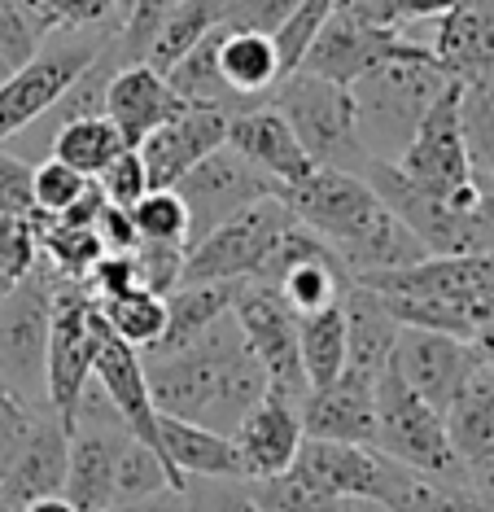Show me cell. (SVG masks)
<instances>
[{
	"instance_id": "6da1fadb",
	"label": "cell",
	"mask_w": 494,
	"mask_h": 512,
	"mask_svg": "<svg viewBox=\"0 0 494 512\" xmlns=\"http://www.w3.org/2000/svg\"><path fill=\"white\" fill-rule=\"evenodd\" d=\"M149 381V399L158 416L193 421L215 434H237L245 412L267 394V372L254 359L250 342L232 311L215 320L197 342L171 355H140Z\"/></svg>"
},
{
	"instance_id": "7a4b0ae2",
	"label": "cell",
	"mask_w": 494,
	"mask_h": 512,
	"mask_svg": "<svg viewBox=\"0 0 494 512\" xmlns=\"http://www.w3.org/2000/svg\"><path fill=\"white\" fill-rule=\"evenodd\" d=\"M276 197L289 206L302 228H311L346 263L350 276L390 272V267H407L429 254L385 211V202L372 193V184L355 176V171L315 167L307 180L289 184Z\"/></svg>"
},
{
	"instance_id": "3957f363",
	"label": "cell",
	"mask_w": 494,
	"mask_h": 512,
	"mask_svg": "<svg viewBox=\"0 0 494 512\" xmlns=\"http://www.w3.org/2000/svg\"><path fill=\"white\" fill-rule=\"evenodd\" d=\"M350 281L376 289L403 329H438L464 342H473L477 324L494 311V254H425Z\"/></svg>"
},
{
	"instance_id": "277c9868",
	"label": "cell",
	"mask_w": 494,
	"mask_h": 512,
	"mask_svg": "<svg viewBox=\"0 0 494 512\" xmlns=\"http://www.w3.org/2000/svg\"><path fill=\"white\" fill-rule=\"evenodd\" d=\"M451 84V75L438 66V57H407L385 62L350 84L355 101V127L368 162H398L407 154L420 119L438 101V92Z\"/></svg>"
},
{
	"instance_id": "5b68a950",
	"label": "cell",
	"mask_w": 494,
	"mask_h": 512,
	"mask_svg": "<svg viewBox=\"0 0 494 512\" xmlns=\"http://www.w3.org/2000/svg\"><path fill=\"white\" fill-rule=\"evenodd\" d=\"M114 36L119 27H57L27 62L0 79V145L22 136L35 119H44Z\"/></svg>"
},
{
	"instance_id": "8992f818",
	"label": "cell",
	"mask_w": 494,
	"mask_h": 512,
	"mask_svg": "<svg viewBox=\"0 0 494 512\" xmlns=\"http://www.w3.org/2000/svg\"><path fill=\"white\" fill-rule=\"evenodd\" d=\"M267 101L285 114V123L293 127V136L302 141L315 167L355 171V176L368 167V154H363L355 127V101H350L346 84L293 71L272 88Z\"/></svg>"
},
{
	"instance_id": "52a82bcc",
	"label": "cell",
	"mask_w": 494,
	"mask_h": 512,
	"mask_svg": "<svg viewBox=\"0 0 494 512\" xmlns=\"http://www.w3.org/2000/svg\"><path fill=\"white\" fill-rule=\"evenodd\" d=\"M359 176L372 184V193L385 202V211L429 254H494V224L477 206L446 202V197L420 189L394 162H368Z\"/></svg>"
},
{
	"instance_id": "ba28073f",
	"label": "cell",
	"mask_w": 494,
	"mask_h": 512,
	"mask_svg": "<svg viewBox=\"0 0 494 512\" xmlns=\"http://www.w3.org/2000/svg\"><path fill=\"white\" fill-rule=\"evenodd\" d=\"M372 447L411 473L438 477V482H464L460 460H455L451 438H446V416L420 399V394L394 372V364L376 377Z\"/></svg>"
},
{
	"instance_id": "9c48e42d",
	"label": "cell",
	"mask_w": 494,
	"mask_h": 512,
	"mask_svg": "<svg viewBox=\"0 0 494 512\" xmlns=\"http://www.w3.org/2000/svg\"><path fill=\"white\" fill-rule=\"evenodd\" d=\"M298 224L280 197H258L245 211L210 228L184 254V281H254L258 267L272 259L276 241Z\"/></svg>"
},
{
	"instance_id": "30bf717a",
	"label": "cell",
	"mask_w": 494,
	"mask_h": 512,
	"mask_svg": "<svg viewBox=\"0 0 494 512\" xmlns=\"http://www.w3.org/2000/svg\"><path fill=\"white\" fill-rule=\"evenodd\" d=\"M53 281H57V272L44 267V254H40V267L0 298V381L14 386L35 407H49L44 355H49Z\"/></svg>"
},
{
	"instance_id": "8fae6325",
	"label": "cell",
	"mask_w": 494,
	"mask_h": 512,
	"mask_svg": "<svg viewBox=\"0 0 494 512\" xmlns=\"http://www.w3.org/2000/svg\"><path fill=\"white\" fill-rule=\"evenodd\" d=\"M97 364V294L88 281H53V320H49V355H44V390L57 421L70 425L79 394L92 381Z\"/></svg>"
},
{
	"instance_id": "7c38bea8",
	"label": "cell",
	"mask_w": 494,
	"mask_h": 512,
	"mask_svg": "<svg viewBox=\"0 0 494 512\" xmlns=\"http://www.w3.org/2000/svg\"><path fill=\"white\" fill-rule=\"evenodd\" d=\"M460 97H464V88L451 79V84L438 92V101L429 106V114L420 119L407 154L398 158L394 167L403 171L407 180H416L420 189L446 197V202L477 206L481 189H477V176H473V162H468Z\"/></svg>"
},
{
	"instance_id": "4fadbf2b",
	"label": "cell",
	"mask_w": 494,
	"mask_h": 512,
	"mask_svg": "<svg viewBox=\"0 0 494 512\" xmlns=\"http://www.w3.org/2000/svg\"><path fill=\"white\" fill-rule=\"evenodd\" d=\"M232 320L241 324V337L250 342L254 359L267 372V390L302 403L311 394L298 351V316L285 307V298L263 281H241L232 298Z\"/></svg>"
},
{
	"instance_id": "5bb4252c",
	"label": "cell",
	"mask_w": 494,
	"mask_h": 512,
	"mask_svg": "<svg viewBox=\"0 0 494 512\" xmlns=\"http://www.w3.org/2000/svg\"><path fill=\"white\" fill-rule=\"evenodd\" d=\"M254 281L272 285L285 298V307L302 320V316H320L328 307H341V298L350 289V272L311 228L293 224L276 241L272 259L258 267Z\"/></svg>"
},
{
	"instance_id": "9a60e30c",
	"label": "cell",
	"mask_w": 494,
	"mask_h": 512,
	"mask_svg": "<svg viewBox=\"0 0 494 512\" xmlns=\"http://www.w3.org/2000/svg\"><path fill=\"white\" fill-rule=\"evenodd\" d=\"M407 57H433L429 44L411 40L403 27H368V22L350 18V14H328L320 27V36L311 40L307 57L298 62V71L333 79V84H355L368 71L385 62H407Z\"/></svg>"
},
{
	"instance_id": "2e32d148",
	"label": "cell",
	"mask_w": 494,
	"mask_h": 512,
	"mask_svg": "<svg viewBox=\"0 0 494 512\" xmlns=\"http://www.w3.org/2000/svg\"><path fill=\"white\" fill-rule=\"evenodd\" d=\"M175 193L184 197V211H188V246L206 237L210 228H219L223 219H232L237 211H245L258 197H272L276 184L245 162L237 149L219 145L210 158L197 162L188 176L175 184Z\"/></svg>"
},
{
	"instance_id": "e0dca14e",
	"label": "cell",
	"mask_w": 494,
	"mask_h": 512,
	"mask_svg": "<svg viewBox=\"0 0 494 512\" xmlns=\"http://www.w3.org/2000/svg\"><path fill=\"white\" fill-rule=\"evenodd\" d=\"M302 482H311L315 491L346 499V495H376L390 504L398 482L407 477L403 464L381 456L368 442H328V438H302L298 456L289 464Z\"/></svg>"
},
{
	"instance_id": "ac0fdd59",
	"label": "cell",
	"mask_w": 494,
	"mask_h": 512,
	"mask_svg": "<svg viewBox=\"0 0 494 512\" xmlns=\"http://www.w3.org/2000/svg\"><path fill=\"white\" fill-rule=\"evenodd\" d=\"M390 364L398 377L429 407H438V412H446V407L455 403V394L468 386V377H473L477 368H486L477 359L473 342L438 333V329H398Z\"/></svg>"
},
{
	"instance_id": "d6986e66",
	"label": "cell",
	"mask_w": 494,
	"mask_h": 512,
	"mask_svg": "<svg viewBox=\"0 0 494 512\" xmlns=\"http://www.w3.org/2000/svg\"><path fill=\"white\" fill-rule=\"evenodd\" d=\"M219 145H228V114L210 106H184L175 119L154 127L136 149L145 162L149 189H175Z\"/></svg>"
},
{
	"instance_id": "ffe728a7",
	"label": "cell",
	"mask_w": 494,
	"mask_h": 512,
	"mask_svg": "<svg viewBox=\"0 0 494 512\" xmlns=\"http://www.w3.org/2000/svg\"><path fill=\"white\" fill-rule=\"evenodd\" d=\"M228 149H237L258 176L272 180L276 193L307 180L315 171V162L307 158V149H302V141L293 136V127L272 101H258V106L228 114Z\"/></svg>"
},
{
	"instance_id": "44dd1931",
	"label": "cell",
	"mask_w": 494,
	"mask_h": 512,
	"mask_svg": "<svg viewBox=\"0 0 494 512\" xmlns=\"http://www.w3.org/2000/svg\"><path fill=\"white\" fill-rule=\"evenodd\" d=\"M92 377H97V386L110 394V403L119 407L127 429H132L145 447L158 451V407H154V399H149V381H145L140 351L127 346L123 337L110 333V324L101 320V311H97V364H92Z\"/></svg>"
},
{
	"instance_id": "7402d4cb",
	"label": "cell",
	"mask_w": 494,
	"mask_h": 512,
	"mask_svg": "<svg viewBox=\"0 0 494 512\" xmlns=\"http://www.w3.org/2000/svg\"><path fill=\"white\" fill-rule=\"evenodd\" d=\"M442 416L464 482L494 491V368H477Z\"/></svg>"
},
{
	"instance_id": "603a6c76",
	"label": "cell",
	"mask_w": 494,
	"mask_h": 512,
	"mask_svg": "<svg viewBox=\"0 0 494 512\" xmlns=\"http://www.w3.org/2000/svg\"><path fill=\"white\" fill-rule=\"evenodd\" d=\"M302 403L285 399V394L267 390L263 399H258L250 412H245V421L237 425V434H232V442H237L241 451V469L245 477H276L285 473L293 456H298L302 447Z\"/></svg>"
},
{
	"instance_id": "cb8c5ba5",
	"label": "cell",
	"mask_w": 494,
	"mask_h": 512,
	"mask_svg": "<svg viewBox=\"0 0 494 512\" xmlns=\"http://www.w3.org/2000/svg\"><path fill=\"white\" fill-rule=\"evenodd\" d=\"M302 434L328 442H368L376 434V377L346 368L337 381L302 399Z\"/></svg>"
},
{
	"instance_id": "d4e9b609",
	"label": "cell",
	"mask_w": 494,
	"mask_h": 512,
	"mask_svg": "<svg viewBox=\"0 0 494 512\" xmlns=\"http://www.w3.org/2000/svg\"><path fill=\"white\" fill-rule=\"evenodd\" d=\"M184 110V101L175 97V88L167 84V75L154 71L149 62H123L114 71L110 88H105V119L119 127L123 145H140L154 127Z\"/></svg>"
},
{
	"instance_id": "484cf974",
	"label": "cell",
	"mask_w": 494,
	"mask_h": 512,
	"mask_svg": "<svg viewBox=\"0 0 494 512\" xmlns=\"http://www.w3.org/2000/svg\"><path fill=\"white\" fill-rule=\"evenodd\" d=\"M433 57L455 84L494 75V0H460L433 22Z\"/></svg>"
},
{
	"instance_id": "4316f807",
	"label": "cell",
	"mask_w": 494,
	"mask_h": 512,
	"mask_svg": "<svg viewBox=\"0 0 494 512\" xmlns=\"http://www.w3.org/2000/svg\"><path fill=\"white\" fill-rule=\"evenodd\" d=\"M219 75L228 92L245 106H258V101L272 97V88L285 79V66H280L276 40L267 31H245V27H219V49H215Z\"/></svg>"
},
{
	"instance_id": "83f0119b",
	"label": "cell",
	"mask_w": 494,
	"mask_h": 512,
	"mask_svg": "<svg viewBox=\"0 0 494 512\" xmlns=\"http://www.w3.org/2000/svg\"><path fill=\"white\" fill-rule=\"evenodd\" d=\"M158 451L180 486H184V477H245L237 442L193 421L158 416Z\"/></svg>"
},
{
	"instance_id": "f1b7e54d",
	"label": "cell",
	"mask_w": 494,
	"mask_h": 512,
	"mask_svg": "<svg viewBox=\"0 0 494 512\" xmlns=\"http://www.w3.org/2000/svg\"><path fill=\"white\" fill-rule=\"evenodd\" d=\"M341 311H346V368L363 372V377H381L394 359V342H398V324L376 289H363L350 281L346 298H341Z\"/></svg>"
},
{
	"instance_id": "f546056e",
	"label": "cell",
	"mask_w": 494,
	"mask_h": 512,
	"mask_svg": "<svg viewBox=\"0 0 494 512\" xmlns=\"http://www.w3.org/2000/svg\"><path fill=\"white\" fill-rule=\"evenodd\" d=\"M241 281H180L167 298V329L145 355H171L180 346L197 342L210 324L223 320L232 311V298H237Z\"/></svg>"
},
{
	"instance_id": "4dcf8cb0",
	"label": "cell",
	"mask_w": 494,
	"mask_h": 512,
	"mask_svg": "<svg viewBox=\"0 0 494 512\" xmlns=\"http://www.w3.org/2000/svg\"><path fill=\"white\" fill-rule=\"evenodd\" d=\"M123 136L119 127H114L105 114H88V119H70L62 123L57 132L49 136V158L66 162V167H75L79 176L97 180L105 167H110L114 158L123 154Z\"/></svg>"
},
{
	"instance_id": "1f68e13d",
	"label": "cell",
	"mask_w": 494,
	"mask_h": 512,
	"mask_svg": "<svg viewBox=\"0 0 494 512\" xmlns=\"http://www.w3.org/2000/svg\"><path fill=\"white\" fill-rule=\"evenodd\" d=\"M215 49H219V27L206 31V36L171 66L167 84L175 88V97H180L184 106H210V110H223V114H237V110H245V101H237L228 92V84H223Z\"/></svg>"
},
{
	"instance_id": "d6a6232c",
	"label": "cell",
	"mask_w": 494,
	"mask_h": 512,
	"mask_svg": "<svg viewBox=\"0 0 494 512\" xmlns=\"http://www.w3.org/2000/svg\"><path fill=\"white\" fill-rule=\"evenodd\" d=\"M97 311H101V320L110 324V333L123 337L127 346H136L140 355H145L162 337V329H167V298L154 294V289H145V285H132V289H123V294L97 298Z\"/></svg>"
},
{
	"instance_id": "836d02e7",
	"label": "cell",
	"mask_w": 494,
	"mask_h": 512,
	"mask_svg": "<svg viewBox=\"0 0 494 512\" xmlns=\"http://www.w3.org/2000/svg\"><path fill=\"white\" fill-rule=\"evenodd\" d=\"M298 351H302V372L307 386L320 390L346 372V311L328 307L320 316L298 320Z\"/></svg>"
},
{
	"instance_id": "e575fe53",
	"label": "cell",
	"mask_w": 494,
	"mask_h": 512,
	"mask_svg": "<svg viewBox=\"0 0 494 512\" xmlns=\"http://www.w3.org/2000/svg\"><path fill=\"white\" fill-rule=\"evenodd\" d=\"M215 27H223V0H180V5L167 14V22L158 27V36H154V44H149L145 62L154 66V71L167 75L171 66Z\"/></svg>"
},
{
	"instance_id": "d590c367",
	"label": "cell",
	"mask_w": 494,
	"mask_h": 512,
	"mask_svg": "<svg viewBox=\"0 0 494 512\" xmlns=\"http://www.w3.org/2000/svg\"><path fill=\"white\" fill-rule=\"evenodd\" d=\"M394 512H494V491L468 482H438V477L411 473L390 495Z\"/></svg>"
},
{
	"instance_id": "8d00e7d4",
	"label": "cell",
	"mask_w": 494,
	"mask_h": 512,
	"mask_svg": "<svg viewBox=\"0 0 494 512\" xmlns=\"http://www.w3.org/2000/svg\"><path fill=\"white\" fill-rule=\"evenodd\" d=\"M35 219V215H31ZM35 237H40V254L57 276L70 281H88V272L105 254L101 237L84 224H62V219H35Z\"/></svg>"
},
{
	"instance_id": "74e56055",
	"label": "cell",
	"mask_w": 494,
	"mask_h": 512,
	"mask_svg": "<svg viewBox=\"0 0 494 512\" xmlns=\"http://www.w3.org/2000/svg\"><path fill=\"white\" fill-rule=\"evenodd\" d=\"M460 119H464V141L468 162H473L477 189H494V75L477 79V84H460Z\"/></svg>"
},
{
	"instance_id": "f35d334b",
	"label": "cell",
	"mask_w": 494,
	"mask_h": 512,
	"mask_svg": "<svg viewBox=\"0 0 494 512\" xmlns=\"http://www.w3.org/2000/svg\"><path fill=\"white\" fill-rule=\"evenodd\" d=\"M62 27L44 0H0V62L5 71L22 66L53 31Z\"/></svg>"
},
{
	"instance_id": "ab89813d",
	"label": "cell",
	"mask_w": 494,
	"mask_h": 512,
	"mask_svg": "<svg viewBox=\"0 0 494 512\" xmlns=\"http://www.w3.org/2000/svg\"><path fill=\"white\" fill-rule=\"evenodd\" d=\"M162 491H180V482H175V473L167 469V460H162L154 447H145L140 438H127V447L119 451V469H114L110 508L136 504V499H149V495H162Z\"/></svg>"
},
{
	"instance_id": "60d3db41",
	"label": "cell",
	"mask_w": 494,
	"mask_h": 512,
	"mask_svg": "<svg viewBox=\"0 0 494 512\" xmlns=\"http://www.w3.org/2000/svg\"><path fill=\"white\" fill-rule=\"evenodd\" d=\"M136 228V246H180L188 250V211L175 189H149L127 211Z\"/></svg>"
},
{
	"instance_id": "b9f144b4",
	"label": "cell",
	"mask_w": 494,
	"mask_h": 512,
	"mask_svg": "<svg viewBox=\"0 0 494 512\" xmlns=\"http://www.w3.org/2000/svg\"><path fill=\"white\" fill-rule=\"evenodd\" d=\"M88 176H79L75 167L57 158H40L31 162V215L35 219H62L79 197L88 193Z\"/></svg>"
},
{
	"instance_id": "7bdbcfd3",
	"label": "cell",
	"mask_w": 494,
	"mask_h": 512,
	"mask_svg": "<svg viewBox=\"0 0 494 512\" xmlns=\"http://www.w3.org/2000/svg\"><path fill=\"white\" fill-rule=\"evenodd\" d=\"M250 482V477H245ZM250 495L258 512H337L341 499L315 491L311 482H302L293 469L276 473V477H254L250 482Z\"/></svg>"
},
{
	"instance_id": "ee69618b",
	"label": "cell",
	"mask_w": 494,
	"mask_h": 512,
	"mask_svg": "<svg viewBox=\"0 0 494 512\" xmlns=\"http://www.w3.org/2000/svg\"><path fill=\"white\" fill-rule=\"evenodd\" d=\"M40 267V237L31 215H0V298Z\"/></svg>"
},
{
	"instance_id": "f6af8a7d",
	"label": "cell",
	"mask_w": 494,
	"mask_h": 512,
	"mask_svg": "<svg viewBox=\"0 0 494 512\" xmlns=\"http://www.w3.org/2000/svg\"><path fill=\"white\" fill-rule=\"evenodd\" d=\"M337 9V0H298L293 5V14L280 22V27L272 31L276 40V53H280V66H285V75L298 71V62L307 57L311 40L320 36V27L328 22V14Z\"/></svg>"
},
{
	"instance_id": "bcb514c9",
	"label": "cell",
	"mask_w": 494,
	"mask_h": 512,
	"mask_svg": "<svg viewBox=\"0 0 494 512\" xmlns=\"http://www.w3.org/2000/svg\"><path fill=\"white\" fill-rule=\"evenodd\" d=\"M188 512H258L245 477H184Z\"/></svg>"
},
{
	"instance_id": "7dc6e473",
	"label": "cell",
	"mask_w": 494,
	"mask_h": 512,
	"mask_svg": "<svg viewBox=\"0 0 494 512\" xmlns=\"http://www.w3.org/2000/svg\"><path fill=\"white\" fill-rule=\"evenodd\" d=\"M40 412H44V407L27 403L14 386H5V381H0V477H5V469L14 464L18 451L27 447V438H31L35 421H40Z\"/></svg>"
},
{
	"instance_id": "c3c4849f",
	"label": "cell",
	"mask_w": 494,
	"mask_h": 512,
	"mask_svg": "<svg viewBox=\"0 0 494 512\" xmlns=\"http://www.w3.org/2000/svg\"><path fill=\"white\" fill-rule=\"evenodd\" d=\"M97 189L105 193V202L119 206V211H132L140 197L149 193V176H145V162H140V149L127 145L119 158L97 176Z\"/></svg>"
},
{
	"instance_id": "681fc988",
	"label": "cell",
	"mask_w": 494,
	"mask_h": 512,
	"mask_svg": "<svg viewBox=\"0 0 494 512\" xmlns=\"http://www.w3.org/2000/svg\"><path fill=\"white\" fill-rule=\"evenodd\" d=\"M298 0H223V22L228 27H245V31H272L293 14Z\"/></svg>"
},
{
	"instance_id": "f907efd6",
	"label": "cell",
	"mask_w": 494,
	"mask_h": 512,
	"mask_svg": "<svg viewBox=\"0 0 494 512\" xmlns=\"http://www.w3.org/2000/svg\"><path fill=\"white\" fill-rule=\"evenodd\" d=\"M0 215H31V162L0 145Z\"/></svg>"
},
{
	"instance_id": "816d5d0a",
	"label": "cell",
	"mask_w": 494,
	"mask_h": 512,
	"mask_svg": "<svg viewBox=\"0 0 494 512\" xmlns=\"http://www.w3.org/2000/svg\"><path fill=\"white\" fill-rule=\"evenodd\" d=\"M337 14H350L368 27H403V0H337Z\"/></svg>"
},
{
	"instance_id": "f5cc1de1",
	"label": "cell",
	"mask_w": 494,
	"mask_h": 512,
	"mask_svg": "<svg viewBox=\"0 0 494 512\" xmlns=\"http://www.w3.org/2000/svg\"><path fill=\"white\" fill-rule=\"evenodd\" d=\"M105 512H188L184 491H162L149 499H136V504H119V508H105Z\"/></svg>"
},
{
	"instance_id": "db71d44e",
	"label": "cell",
	"mask_w": 494,
	"mask_h": 512,
	"mask_svg": "<svg viewBox=\"0 0 494 512\" xmlns=\"http://www.w3.org/2000/svg\"><path fill=\"white\" fill-rule=\"evenodd\" d=\"M473 351H477L481 364L494 368V311H490V316L477 324V333H473Z\"/></svg>"
},
{
	"instance_id": "11a10c76",
	"label": "cell",
	"mask_w": 494,
	"mask_h": 512,
	"mask_svg": "<svg viewBox=\"0 0 494 512\" xmlns=\"http://www.w3.org/2000/svg\"><path fill=\"white\" fill-rule=\"evenodd\" d=\"M460 0H403V14H407V22L411 18H442L446 9H455Z\"/></svg>"
},
{
	"instance_id": "9f6ffc18",
	"label": "cell",
	"mask_w": 494,
	"mask_h": 512,
	"mask_svg": "<svg viewBox=\"0 0 494 512\" xmlns=\"http://www.w3.org/2000/svg\"><path fill=\"white\" fill-rule=\"evenodd\" d=\"M337 512H394L385 499H376V495H346L337 504Z\"/></svg>"
},
{
	"instance_id": "6f0895ef",
	"label": "cell",
	"mask_w": 494,
	"mask_h": 512,
	"mask_svg": "<svg viewBox=\"0 0 494 512\" xmlns=\"http://www.w3.org/2000/svg\"><path fill=\"white\" fill-rule=\"evenodd\" d=\"M22 512H79V508L70 504V499H66L62 491H57V495H40V499H31V504L22 508Z\"/></svg>"
},
{
	"instance_id": "680465c9",
	"label": "cell",
	"mask_w": 494,
	"mask_h": 512,
	"mask_svg": "<svg viewBox=\"0 0 494 512\" xmlns=\"http://www.w3.org/2000/svg\"><path fill=\"white\" fill-rule=\"evenodd\" d=\"M477 211H481V215H486V219H490V224H494V189H486V193H481Z\"/></svg>"
},
{
	"instance_id": "91938a15",
	"label": "cell",
	"mask_w": 494,
	"mask_h": 512,
	"mask_svg": "<svg viewBox=\"0 0 494 512\" xmlns=\"http://www.w3.org/2000/svg\"><path fill=\"white\" fill-rule=\"evenodd\" d=\"M132 5H136V0H114V27L127 18V9H132Z\"/></svg>"
},
{
	"instance_id": "94428289",
	"label": "cell",
	"mask_w": 494,
	"mask_h": 512,
	"mask_svg": "<svg viewBox=\"0 0 494 512\" xmlns=\"http://www.w3.org/2000/svg\"><path fill=\"white\" fill-rule=\"evenodd\" d=\"M5 75H9V71H5V62H0V79H5Z\"/></svg>"
}]
</instances>
